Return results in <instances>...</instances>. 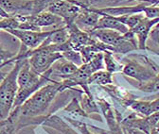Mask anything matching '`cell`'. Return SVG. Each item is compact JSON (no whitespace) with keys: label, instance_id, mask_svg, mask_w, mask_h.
<instances>
[{"label":"cell","instance_id":"6da1fadb","mask_svg":"<svg viewBox=\"0 0 159 134\" xmlns=\"http://www.w3.org/2000/svg\"><path fill=\"white\" fill-rule=\"evenodd\" d=\"M61 81L51 80L35 92L22 105L12 110L18 118V129L28 126H41L49 115V110L60 93Z\"/></svg>","mask_w":159,"mask_h":134},{"label":"cell","instance_id":"7a4b0ae2","mask_svg":"<svg viewBox=\"0 0 159 134\" xmlns=\"http://www.w3.org/2000/svg\"><path fill=\"white\" fill-rule=\"evenodd\" d=\"M120 63L123 75L137 83L147 82L159 73V65L145 54L131 52L121 57Z\"/></svg>","mask_w":159,"mask_h":134},{"label":"cell","instance_id":"3957f363","mask_svg":"<svg viewBox=\"0 0 159 134\" xmlns=\"http://www.w3.org/2000/svg\"><path fill=\"white\" fill-rule=\"evenodd\" d=\"M52 80V70L50 69L43 75H39L32 70L28 59L24 61V63L19 71L17 83L18 91L15 97L14 107L22 105L29 97Z\"/></svg>","mask_w":159,"mask_h":134},{"label":"cell","instance_id":"277c9868","mask_svg":"<svg viewBox=\"0 0 159 134\" xmlns=\"http://www.w3.org/2000/svg\"><path fill=\"white\" fill-rule=\"evenodd\" d=\"M25 60L16 61L13 67L6 73L0 82V120L7 118L11 112L18 91L17 78Z\"/></svg>","mask_w":159,"mask_h":134},{"label":"cell","instance_id":"5b68a950","mask_svg":"<svg viewBox=\"0 0 159 134\" xmlns=\"http://www.w3.org/2000/svg\"><path fill=\"white\" fill-rule=\"evenodd\" d=\"M20 21L19 29L43 31L44 28L54 27V28L65 27V23L59 17L48 11L33 15H16Z\"/></svg>","mask_w":159,"mask_h":134},{"label":"cell","instance_id":"8992f818","mask_svg":"<svg viewBox=\"0 0 159 134\" xmlns=\"http://www.w3.org/2000/svg\"><path fill=\"white\" fill-rule=\"evenodd\" d=\"M85 7L87 6L72 0H53L47 11L61 17L65 26H69L75 23L76 18Z\"/></svg>","mask_w":159,"mask_h":134},{"label":"cell","instance_id":"52a82bcc","mask_svg":"<svg viewBox=\"0 0 159 134\" xmlns=\"http://www.w3.org/2000/svg\"><path fill=\"white\" fill-rule=\"evenodd\" d=\"M159 121V111L149 116H141L134 111L121 120L122 128L126 131L137 130L144 134H150Z\"/></svg>","mask_w":159,"mask_h":134},{"label":"cell","instance_id":"ba28073f","mask_svg":"<svg viewBox=\"0 0 159 134\" xmlns=\"http://www.w3.org/2000/svg\"><path fill=\"white\" fill-rule=\"evenodd\" d=\"M53 29L43 30V31H33V30H23V29H11L8 30L9 34L12 35L18 39L22 45L30 50L35 49L41 45L47 38L53 32Z\"/></svg>","mask_w":159,"mask_h":134},{"label":"cell","instance_id":"9c48e42d","mask_svg":"<svg viewBox=\"0 0 159 134\" xmlns=\"http://www.w3.org/2000/svg\"><path fill=\"white\" fill-rule=\"evenodd\" d=\"M103 92L108 94L110 98L117 105L120 106L122 109L126 110L131 107V105L137 99V97L133 94L131 92L126 90L125 88L116 85L114 83L105 85V86H101Z\"/></svg>","mask_w":159,"mask_h":134},{"label":"cell","instance_id":"30bf717a","mask_svg":"<svg viewBox=\"0 0 159 134\" xmlns=\"http://www.w3.org/2000/svg\"><path fill=\"white\" fill-rule=\"evenodd\" d=\"M159 25V19H150L146 16L139 22L131 31L137 40L138 50L147 49V41L150 37V33L155 26Z\"/></svg>","mask_w":159,"mask_h":134},{"label":"cell","instance_id":"8fae6325","mask_svg":"<svg viewBox=\"0 0 159 134\" xmlns=\"http://www.w3.org/2000/svg\"><path fill=\"white\" fill-rule=\"evenodd\" d=\"M99 18L101 15L93 11L90 7H85L76 18L75 24L80 29L90 34L96 29Z\"/></svg>","mask_w":159,"mask_h":134},{"label":"cell","instance_id":"7c38bea8","mask_svg":"<svg viewBox=\"0 0 159 134\" xmlns=\"http://www.w3.org/2000/svg\"><path fill=\"white\" fill-rule=\"evenodd\" d=\"M41 126L43 128H49L59 134H80L64 117L55 113L48 116Z\"/></svg>","mask_w":159,"mask_h":134},{"label":"cell","instance_id":"4fadbf2b","mask_svg":"<svg viewBox=\"0 0 159 134\" xmlns=\"http://www.w3.org/2000/svg\"><path fill=\"white\" fill-rule=\"evenodd\" d=\"M79 66L74 63L62 58L58 60L52 66V76H57L62 80L67 79L68 76H72L78 70Z\"/></svg>","mask_w":159,"mask_h":134},{"label":"cell","instance_id":"5bb4252c","mask_svg":"<svg viewBox=\"0 0 159 134\" xmlns=\"http://www.w3.org/2000/svg\"><path fill=\"white\" fill-rule=\"evenodd\" d=\"M62 110L66 113V116L72 119H77V120H82L84 118L90 119L91 116H89L88 114L84 111L83 109L81 102H80V97H73L68 103L62 109Z\"/></svg>","mask_w":159,"mask_h":134},{"label":"cell","instance_id":"9a60e30c","mask_svg":"<svg viewBox=\"0 0 159 134\" xmlns=\"http://www.w3.org/2000/svg\"><path fill=\"white\" fill-rule=\"evenodd\" d=\"M96 29H112L121 34H125L129 31L128 28L121 22H119L116 17L110 15L101 16Z\"/></svg>","mask_w":159,"mask_h":134},{"label":"cell","instance_id":"2e32d148","mask_svg":"<svg viewBox=\"0 0 159 134\" xmlns=\"http://www.w3.org/2000/svg\"><path fill=\"white\" fill-rule=\"evenodd\" d=\"M80 102L84 110V111L91 116V114H102L101 110L98 108V105L96 101V98L93 95V93H82L80 95Z\"/></svg>","mask_w":159,"mask_h":134},{"label":"cell","instance_id":"e0dca14e","mask_svg":"<svg viewBox=\"0 0 159 134\" xmlns=\"http://www.w3.org/2000/svg\"><path fill=\"white\" fill-rule=\"evenodd\" d=\"M112 83H114L113 74L109 73L105 69L95 72L88 79V85L105 86V85H109Z\"/></svg>","mask_w":159,"mask_h":134},{"label":"cell","instance_id":"ac0fdd59","mask_svg":"<svg viewBox=\"0 0 159 134\" xmlns=\"http://www.w3.org/2000/svg\"><path fill=\"white\" fill-rule=\"evenodd\" d=\"M18 130V118L11 110L7 118L0 120V134H16Z\"/></svg>","mask_w":159,"mask_h":134},{"label":"cell","instance_id":"d6986e66","mask_svg":"<svg viewBox=\"0 0 159 134\" xmlns=\"http://www.w3.org/2000/svg\"><path fill=\"white\" fill-rule=\"evenodd\" d=\"M103 62H104L105 70L113 75L116 73L122 72L123 70V64L120 62L116 60L114 53L110 51L103 52Z\"/></svg>","mask_w":159,"mask_h":134},{"label":"cell","instance_id":"ffe728a7","mask_svg":"<svg viewBox=\"0 0 159 134\" xmlns=\"http://www.w3.org/2000/svg\"><path fill=\"white\" fill-rule=\"evenodd\" d=\"M140 92L146 93H156L159 92V73L152 80L144 83H137L134 85Z\"/></svg>","mask_w":159,"mask_h":134},{"label":"cell","instance_id":"44dd1931","mask_svg":"<svg viewBox=\"0 0 159 134\" xmlns=\"http://www.w3.org/2000/svg\"><path fill=\"white\" fill-rule=\"evenodd\" d=\"M64 118L80 133V134H107V130H105L102 133H94L90 130L91 126L88 125L87 123L82 121V120H77V119H72L67 116H64Z\"/></svg>","mask_w":159,"mask_h":134},{"label":"cell","instance_id":"7402d4cb","mask_svg":"<svg viewBox=\"0 0 159 134\" xmlns=\"http://www.w3.org/2000/svg\"><path fill=\"white\" fill-rule=\"evenodd\" d=\"M16 54L6 50L3 48V46L0 45V69L3 68L4 66L10 64V62L11 59H13Z\"/></svg>","mask_w":159,"mask_h":134},{"label":"cell","instance_id":"603a6c76","mask_svg":"<svg viewBox=\"0 0 159 134\" xmlns=\"http://www.w3.org/2000/svg\"><path fill=\"white\" fill-rule=\"evenodd\" d=\"M0 17H2V18H7V17H10L3 10H2V8L0 7Z\"/></svg>","mask_w":159,"mask_h":134},{"label":"cell","instance_id":"cb8c5ba5","mask_svg":"<svg viewBox=\"0 0 159 134\" xmlns=\"http://www.w3.org/2000/svg\"><path fill=\"white\" fill-rule=\"evenodd\" d=\"M6 76V73L0 71V80H2L4 79V76Z\"/></svg>","mask_w":159,"mask_h":134},{"label":"cell","instance_id":"d4e9b609","mask_svg":"<svg viewBox=\"0 0 159 134\" xmlns=\"http://www.w3.org/2000/svg\"><path fill=\"white\" fill-rule=\"evenodd\" d=\"M150 134H159V132H158V131H157V129L154 128L151 131V133H150Z\"/></svg>","mask_w":159,"mask_h":134},{"label":"cell","instance_id":"484cf974","mask_svg":"<svg viewBox=\"0 0 159 134\" xmlns=\"http://www.w3.org/2000/svg\"><path fill=\"white\" fill-rule=\"evenodd\" d=\"M154 128H156V129H157V131H158V132H159V121H158V123H157V124H156V126H155V127H154Z\"/></svg>","mask_w":159,"mask_h":134},{"label":"cell","instance_id":"4316f807","mask_svg":"<svg viewBox=\"0 0 159 134\" xmlns=\"http://www.w3.org/2000/svg\"><path fill=\"white\" fill-rule=\"evenodd\" d=\"M124 133H125V134H128V132H127V131H125V130H124Z\"/></svg>","mask_w":159,"mask_h":134},{"label":"cell","instance_id":"83f0119b","mask_svg":"<svg viewBox=\"0 0 159 134\" xmlns=\"http://www.w3.org/2000/svg\"><path fill=\"white\" fill-rule=\"evenodd\" d=\"M158 6H159V5H158Z\"/></svg>","mask_w":159,"mask_h":134}]
</instances>
